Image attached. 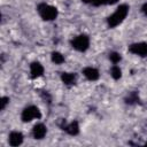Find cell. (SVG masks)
<instances>
[{
  "mask_svg": "<svg viewBox=\"0 0 147 147\" xmlns=\"http://www.w3.org/2000/svg\"><path fill=\"white\" fill-rule=\"evenodd\" d=\"M127 13H129V7H127V5H121V6H118L117 9L108 17V20H107L108 25H109L110 28L117 26L118 24H121V23L124 21V18L126 17Z\"/></svg>",
  "mask_w": 147,
  "mask_h": 147,
  "instance_id": "cell-1",
  "label": "cell"
},
{
  "mask_svg": "<svg viewBox=\"0 0 147 147\" xmlns=\"http://www.w3.org/2000/svg\"><path fill=\"white\" fill-rule=\"evenodd\" d=\"M38 13L41 16V18L46 21H52L57 16V9L47 3H40L38 6Z\"/></svg>",
  "mask_w": 147,
  "mask_h": 147,
  "instance_id": "cell-2",
  "label": "cell"
},
{
  "mask_svg": "<svg viewBox=\"0 0 147 147\" xmlns=\"http://www.w3.org/2000/svg\"><path fill=\"white\" fill-rule=\"evenodd\" d=\"M41 117V113L40 110L36 107V106H29L26 107L21 115V118L23 122H31L34 118H40Z\"/></svg>",
  "mask_w": 147,
  "mask_h": 147,
  "instance_id": "cell-3",
  "label": "cell"
},
{
  "mask_svg": "<svg viewBox=\"0 0 147 147\" xmlns=\"http://www.w3.org/2000/svg\"><path fill=\"white\" fill-rule=\"evenodd\" d=\"M71 45H72V47L75 49H77L79 52H85L90 46V39H88L87 36L80 34V36L75 37L71 40Z\"/></svg>",
  "mask_w": 147,
  "mask_h": 147,
  "instance_id": "cell-4",
  "label": "cell"
},
{
  "mask_svg": "<svg viewBox=\"0 0 147 147\" xmlns=\"http://www.w3.org/2000/svg\"><path fill=\"white\" fill-rule=\"evenodd\" d=\"M129 52L133 53L136 55L139 56H147V44L146 42H137V44H132L129 47Z\"/></svg>",
  "mask_w": 147,
  "mask_h": 147,
  "instance_id": "cell-5",
  "label": "cell"
},
{
  "mask_svg": "<svg viewBox=\"0 0 147 147\" xmlns=\"http://www.w3.org/2000/svg\"><path fill=\"white\" fill-rule=\"evenodd\" d=\"M61 127H62V130H64L70 136H76L79 132V125L76 121H74L69 124H65V121H63V124L61 125Z\"/></svg>",
  "mask_w": 147,
  "mask_h": 147,
  "instance_id": "cell-6",
  "label": "cell"
},
{
  "mask_svg": "<svg viewBox=\"0 0 147 147\" xmlns=\"http://www.w3.org/2000/svg\"><path fill=\"white\" fill-rule=\"evenodd\" d=\"M30 74L32 78H38L44 74V67L39 62H33L30 64Z\"/></svg>",
  "mask_w": 147,
  "mask_h": 147,
  "instance_id": "cell-7",
  "label": "cell"
},
{
  "mask_svg": "<svg viewBox=\"0 0 147 147\" xmlns=\"http://www.w3.org/2000/svg\"><path fill=\"white\" fill-rule=\"evenodd\" d=\"M8 141H9V145L10 146H18V145H21L23 142V136L18 131H13L9 134Z\"/></svg>",
  "mask_w": 147,
  "mask_h": 147,
  "instance_id": "cell-8",
  "label": "cell"
},
{
  "mask_svg": "<svg viewBox=\"0 0 147 147\" xmlns=\"http://www.w3.org/2000/svg\"><path fill=\"white\" fill-rule=\"evenodd\" d=\"M46 132H47V129L44 124L39 123V124H36L33 126V130H32V133H33V137L36 139H42L45 136H46Z\"/></svg>",
  "mask_w": 147,
  "mask_h": 147,
  "instance_id": "cell-9",
  "label": "cell"
},
{
  "mask_svg": "<svg viewBox=\"0 0 147 147\" xmlns=\"http://www.w3.org/2000/svg\"><path fill=\"white\" fill-rule=\"evenodd\" d=\"M83 74L84 76L88 79V80H96L99 78V71L95 69V68H92V67H87L83 70Z\"/></svg>",
  "mask_w": 147,
  "mask_h": 147,
  "instance_id": "cell-10",
  "label": "cell"
},
{
  "mask_svg": "<svg viewBox=\"0 0 147 147\" xmlns=\"http://www.w3.org/2000/svg\"><path fill=\"white\" fill-rule=\"evenodd\" d=\"M76 75L71 74V72H63L61 75V79L65 85H72L76 83Z\"/></svg>",
  "mask_w": 147,
  "mask_h": 147,
  "instance_id": "cell-11",
  "label": "cell"
},
{
  "mask_svg": "<svg viewBox=\"0 0 147 147\" xmlns=\"http://www.w3.org/2000/svg\"><path fill=\"white\" fill-rule=\"evenodd\" d=\"M52 61H53L55 64H61V63L64 62V57H63V55H62L61 53L54 52V53H52Z\"/></svg>",
  "mask_w": 147,
  "mask_h": 147,
  "instance_id": "cell-12",
  "label": "cell"
},
{
  "mask_svg": "<svg viewBox=\"0 0 147 147\" xmlns=\"http://www.w3.org/2000/svg\"><path fill=\"white\" fill-rule=\"evenodd\" d=\"M110 75H111V77H113L114 79H119L121 76H122V71H121L119 67L114 65V67L111 68V70H110Z\"/></svg>",
  "mask_w": 147,
  "mask_h": 147,
  "instance_id": "cell-13",
  "label": "cell"
},
{
  "mask_svg": "<svg viewBox=\"0 0 147 147\" xmlns=\"http://www.w3.org/2000/svg\"><path fill=\"white\" fill-rule=\"evenodd\" d=\"M109 59H110V61L114 63V64H116V63H118L119 61H121V54H118V53H116V52H114V53H111L110 55H109Z\"/></svg>",
  "mask_w": 147,
  "mask_h": 147,
  "instance_id": "cell-14",
  "label": "cell"
},
{
  "mask_svg": "<svg viewBox=\"0 0 147 147\" xmlns=\"http://www.w3.org/2000/svg\"><path fill=\"white\" fill-rule=\"evenodd\" d=\"M137 101H138V95H137L136 93H131V94L126 98V103L132 105V103H134V102H137Z\"/></svg>",
  "mask_w": 147,
  "mask_h": 147,
  "instance_id": "cell-15",
  "label": "cell"
},
{
  "mask_svg": "<svg viewBox=\"0 0 147 147\" xmlns=\"http://www.w3.org/2000/svg\"><path fill=\"white\" fill-rule=\"evenodd\" d=\"M8 101H9V99H8L7 96H2V98H1V101H0V102H1V109H2V110L5 109V107H6V105L8 103Z\"/></svg>",
  "mask_w": 147,
  "mask_h": 147,
  "instance_id": "cell-16",
  "label": "cell"
},
{
  "mask_svg": "<svg viewBox=\"0 0 147 147\" xmlns=\"http://www.w3.org/2000/svg\"><path fill=\"white\" fill-rule=\"evenodd\" d=\"M118 0H105V5H114L116 3Z\"/></svg>",
  "mask_w": 147,
  "mask_h": 147,
  "instance_id": "cell-17",
  "label": "cell"
},
{
  "mask_svg": "<svg viewBox=\"0 0 147 147\" xmlns=\"http://www.w3.org/2000/svg\"><path fill=\"white\" fill-rule=\"evenodd\" d=\"M141 11H142L145 15H147V3H145V5L141 7Z\"/></svg>",
  "mask_w": 147,
  "mask_h": 147,
  "instance_id": "cell-18",
  "label": "cell"
},
{
  "mask_svg": "<svg viewBox=\"0 0 147 147\" xmlns=\"http://www.w3.org/2000/svg\"><path fill=\"white\" fill-rule=\"evenodd\" d=\"M146 145H147V142H146Z\"/></svg>",
  "mask_w": 147,
  "mask_h": 147,
  "instance_id": "cell-19",
  "label": "cell"
}]
</instances>
